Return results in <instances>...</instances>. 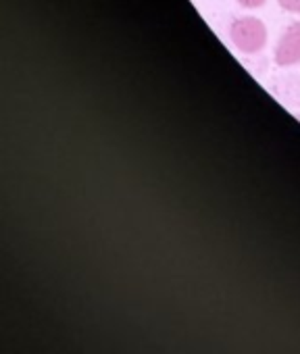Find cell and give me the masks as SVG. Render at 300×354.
I'll return each mask as SVG.
<instances>
[{
  "instance_id": "1",
  "label": "cell",
  "mask_w": 300,
  "mask_h": 354,
  "mask_svg": "<svg viewBox=\"0 0 300 354\" xmlns=\"http://www.w3.org/2000/svg\"><path fill=\"white\" fill-rule=\"evenodd\" d=\"M234 46L244 55H256L267 44V28L256 17H240L229 28Z\"/></svg>"
},
{
  "instance_id": "2",
  "label": "cell",
  "mask_w": 300,
  "mask_h": 354,
  "mask_svg": "<svg viewBox=\"0 0 300 354\" xmlns=\"http://www.w3.org/2000/svg\"><path fill=\"white\" fill-rule=\"evenodd\" d=\"M275 63L279 67H292L300 63V21L288 26L275 46Z\"/></svg>"
},
{
  "instance_id": "3",
  "label": "cell",
  "mask_w": 300,
  "mask_h": 354,
  "mask_svg": "<svg viewBox=\"0 0 300 354\" xmlns=\"http://www.w3.org/2000/svg\"><path fill=\"white\" fill-rule=\"evenodd\" d=\"M279 7L283 11H290V13H298L300 15V0H277Z\"/></svg>"
},
{
  "instance_id": "4",
  "label": "cell",
  "mask_w": 300,
  "mask_h": 354,
  "mask_svg": "<svg viewBox=\"0 0 300 354\" xmlns=\"http://www.w3.org/2000/svg\"><path fill=\"white\" fill-rule=\"evenodd\" d=\"M238 3L246 9H259L267 3V0H238Z\"/></svg>"
}]
</instances>
